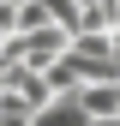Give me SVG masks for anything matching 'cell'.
<instances>
[{
	"label": "cell",
	"mask_w": 120,
	"mask_h": 126,
	"mask_svg": "<svg viewBox=\"0 0 120 126\" xmlns=\"http://www.w3.org/2000/svg\"><path fill=\"white\" fill-rule=\"evenodd\" d=\"M96 126H120V114H102V120H96Z\"/></svg>",
	"instance_id": "6da1fadb"
}]
</instances>
